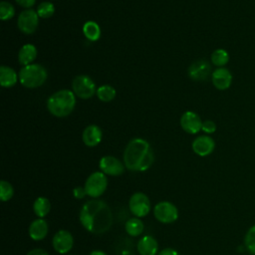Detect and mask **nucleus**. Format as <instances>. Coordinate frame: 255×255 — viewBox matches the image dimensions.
<instances>
[{
    "instance_id": "obj_1",
    "label": "nucleus",
    "mask_w": 255,
    "mask_h": 255,
    "mask_svg": "<svg viewBox=\"0 0 255 255\" xmlns=\"http://www.w3.org/2000/svg\"><path fill=\"white\" fill-rule=\"evenodd\" d=\"M80 222L83 227L94 234L107 232L113 224V212L102 199H91L84 203L80 211Z\"/></svg>"
},
{
    "instance_id": "obj_2",
    "label": "nucleus",
    "mask_w": 255,
    "mask_h": 255,
    "mask_svg": "<svg viewBox=\"0 0 255 255\" xmlns=\"http://www.w3.org/2000/svg\"><path fill=\"white\" fill-rule=\"evenodd\" d=\"M153 160L149 143L140 137L129 140L124 151V163L131 171H144L151 166Z\"/></svg>"
},
{
    "instance_id": "obj_3",
    "label": "nucleus",
    "mask_w": 255,
    "mask_h": 255,
    "mask_svg": "<svg viewBox=\"0 0 255 255\" xmlns=\"http://www.w3.org/2000/svg\"><path fill=\"white\" fill-rule=\"evenodd\" d=\"M76 95L71 90H60L51 95L47 101V109L57 118L69 116L75 109Z\"/></svg>"
},
{
    "instance_id": "obj_4",
    "label": "nucleus",
    "mask_w": 255,
    "mask_h": 255,
    "mask_svg": "<svg viewBox=\"0 0 255 255\" xmlns=\"http://www.w3.org/2000/svg\"><path fill=\"white\" fill-rule=\"evenodd\" d=\"M19 82L22 86L29 89H35L44 85L48 78L47 70L40 64H31L24 66L19 71Z\"/></svg>"
},
{
    "instance_id": "obj_5",
    "label": "nucleus",
    "mask_w": 255,
    "mask_h": 255,
    "mask_svg": "<svg viewBox=\"0 0 255 255\" xmlns=\"http://www.w3.org/2000/svg\"><path fill=\"white\" fill-rule=\"evenodd\" d=\"M107 186L108 178L106 174L102 171H95L89 175L84 187L87 195L93 198H98L106 191Z\"/></svg>"
},
{
    "instance_id": "obj_6",
    "label": "nucleus",
    "mask_w": 255,
    "mask_h": 255,
    "mask_svg": "<svg viewBox=\"0 0 255 255\" xmlns=\"http://www.w3.org/2000/svg\"><path fill=\"white\" fill-rule=\"evenodd\" d=\"M72 90L78 98L83 100H88L97 93L95 82L87 75L75 77L72 82Z\"/></svg>"
},
{
    "instance_id": "obj_7",
    "label": "nucleus",
    "mask_w": 255,
    "mask_h": 255,
    "mask_svg": "<svg viewBox=\"0 0 255 255\" xmlns=\"http://www.w3.org/2000/svg\"><path fill=\"white\" fill-rule=\"evenodd\" d=\"M153 215L161 223L168 224L178 218L177 207L169 201H160L153 207Z\"/></svg>"
},
{
    "instance_id": "obj_8",
    "label": "nucleus",
    "mask_w": 255,
    "mask_h": 255,
    "mask_svg": "<svg viewBox=\"0 0 255 255\" xmlns=\"http://www.w3.org/2000/svg\"><path fill=\"white\" fill-rule=\"evenodd\" d=\"M150 200L142 192L133 193L128 200V208L135 217H144L150 211Z\"/></svg>"
},
{
    "instance_id": "obj_9",
    "label": "nucleus",
    "mask_w": 255,
    "mask_h": 255,
    "mask_svg": "<svg viewBox=\"0 0 255 255\" xmlns=\"http://www.w3.org/2000/svg\"><path fill=\"white\" fill-rule=\"evenodd\" d=\"M17 25L22 33L27 35L33 34L39 25V16L37 11H34L33 9H26L22 11L18 16Z\"/></svg>"
},
{
    "instance_id": "obj_10",
    "label": "nucleus",
    "mask_w": 255,
    "mask_h": 255,
    "mask_svg": "<svg viewBox=\"0 0 255 255\" xmlns=\"http://www.w3.org/2000/svg\"><path fill=\"white\" fill-rule=\"evenodd\" d=\"M99 167L105 174L118 176L124 173L126 165L119 158L112 155H106L100 159Z\"/></svg>"
},
{
    "instance_id": "obj_11",
    "label": "nucleus",
    "mask_w": 255,
    "mask_h": 255,
    "mask_svg": "<svg viewBox=\"0 0 255 255\" xmlns=\"http://www.w3.org/2000/svg\"><path fill=\"white\" fill-rule=\"evenodd\" d=\"M53 248L60 254L68 253L74 245V238L70 231L61 229L53 237Z\"/></svg>"
},
{
    "instance_id": "obj_12",
    "label": "nucleus",
    "mask_w": 255,
    "mask_h": 255,
    "mask_svg": "<svg viewBox=\"0 0 255 255\" xmlns=\"http://www.w3.org/2000/svg\"><path fill=\"white\" fill-rule=\"evenodd\" d=\"M210 75L211 65L205 60L195 61L188 68V76L193 81H205Z\"/></svg>"
},
{
    "instance_id": "obj_13",
    "label": "nucleus",
    "mask_w": 255,
    "mask_h": 255,
    "mask_svg": "<svg viewBox=\"0 0 255 255\" xmlns=\"http://www.w3.org/2000/svg\"><path fill=\"white\" fill-rule=\"evenodd\" d=\"M180 127L187 133L194 134L201 129L202 121L196 113L187 111L180 118Z\"/></svg>"
},
{
    "instance_id": "obj_14",
    "label": "nucleus",
    "mask_w": 255,
    "mask_h": 255,
    "mask_svg": "<svg viewBox=\"0 0 255 255\" xmlns=\"http://www.w3.org/2000/svg\"><path fill=\"white\" fill-rule=\"evenodd\" d=\"M192 150L199 156H207L213 152L215 148V142L209 135L197 136L191 144Z\"/></svg>"
},
{
    "instance_id": "obj_15",
    "label": "nucleus",
    "mask_w": 255,
    "mask_h": 255,
    "mask_svg": "<svg viewBox=\"0 0 255 255\" xmlns=\"http://www.w3.org/2000/svg\"><path fill=\"white\" fill-rule=\"evenodd\" d=\"M211 80L213 86L218 90H226L231 86L232 75L226 68H217L212 72Z\"/></svg>"
},
{
    "instance_id": "obj_16",
    "label": "nucleus",
    "mask_w": 255,
    "mask_h": 255,
    "mask_svg": "<svg viewBox=\"0 0 255 255\" xmlns=\"http://www.w3.org/2000/svg\"><path fill=\"white\" fill-rule=\"evenodd\" d=\"M136 249L139 255H157L158 243L152 236L144 235L138 240Z\"/></svg>"
},
{
    "instance_id": "obj_17",
    "label": "nucleus",
    "mask_w": 255,
    "mask_h": 255,
    "mask_svg": "<svg viewBox=\"0 0 255 255\" xmlns=\"http://www.w3.org/2000/svg\"><path fill=\"white\" fill-rule=\"evenodd\" d=\"M103 137V132L102 129L96 126V125H90L88 126L82 134V139L84 141V143L89 146V147H93L98 145Z\"/></svg>"
},
{
    "instance_id": "obj_18",
    "label": "nucleus",
    "mask_w": 255,
    "mask_h": 255,
    "mask_svg": "<svg viewBox=\"0 0 255 255\" xmlns=\"http://www.w3.org/2000/svg\"><path fill=\"white\" fill-rule=\"evenodd\" d=\"M48 230H49V226L47 221L43 218H38L31 222L28 232L31 239L35 241H40L47 236Z\"/></svg>"
},
{
    "instance_id": "obj_19",
    "label": "nucleus",
    "mask_w": 255,
    "mask_h": 255,
    "mask_svg": "<svg viewBox=\"0 0 255 255\" xmlns=\"http://www.w3.org/2000/svg\"><path fill=\"white\" fill-rule=\"evenodd\" d=\"M37 58V49L33 44H26L21 47L18 53V61L20 65L28 66L33 64Z\"/></svg>"
},
{
    "instance_id": "obj_20",
    "label": "nucleus",
    "mask_w": 255,
    "mask_h": 255,
    "mask_svg": "<svg viewBox=\"0 0 255 255\" xmlns=\"http://www.w3.org/2000/svg\"><path fill=\"white\" fill-rule=\"evenodd\" d=\"M19 80V75L16 71L8 66L0 67V85L3 88H11L15 86Z\"/></svg>"
},
{
    "instance_id": "obj_21",
    "label": "nucleus",
    "mask_w": 255,
    "mask_h": 255,
    "mask_svg": "<svg viewBox=\"0 0 255 255\" xmlns=\"http://www.w3.org/2000/svg\"><path fill=\"white\" fill-rule=\"evenodd\" d=\"M51 209V203L47 197L40 196L35 199L33 203L34 213L38 216V218H44Z\"/></svg>"
},
{
    "instance_id": "obj_22",
    "label": "nucleus",
    "mask_w": 255,
    "mask_h": 255,
    "mask_svg": "<svg viewBox=\"0 0 255 255\" xmlns=\"http://www.w3.org/2000/svg\"><path fill=\"white\" fill-rule=\"evenodd\" d=\"M83 34L88 40L95 42L101 37V28L96 22L88 21L83 26Z\"/></svg>"
},
{
    "instance_id": "obj_23",
    "label": "nucleus",
    "mask_w": 255,
    "mask_h": 255,
    "mask_svg": "<svg viewBox=\"0 0 255 255\" xmlns=\"http://www.w3.org/2000/svg\"><path fill=\"white\" fill-rule=\"evenodd\" d=\"M125 229L128 235L138 236L143 232L144 225L138 217H131L126 222Z\"/></svg>"
},
{
    "instance_id": "obj_24",
    "label": "nucleus",
    "mask_w": 255,
    "mask_h": 255,
    "mask_svg": "<svg viewBox=\"0 0 255 255\" xmlns=\"http://www.w3.org/2000/svg\"><path fill=\"white\" fill-rule=\"evenodd\" d=\"M97 97L100 101L108 103L115 99L116 97V90L110 85H103L97 89Z\"/></svg>"
},
{
    "instance_id": "obj_25",
    "label": "nucleus",
    "mask_w": 255,
    "mask_h": 255,
    "mask_svg": "<svg viewBox=\"0 0 255 255\" xmlns=\"http://www.w3.org/2000/svg\"><path fill=\"white\" fill-rule=\"evenodd\" d=\"M229 61V55L224 49H216L211 54V62L213 65L221 68L225 66Z\"/></svg>"
},
{
    "instance_id": "obj_26",
    "label": "nucleus",
    "mask_w": 255,
    "mask_h": 255,
    "mask_svg": "<svg viewBox=\"0 0 255 255\" xmlns=\"http://www.w3.org/2000/svg\"><path fill=\"white\" fill-rule=\"evenodd\" d=\"M244 245L251 255H255V224L247 230L244 237Z\"/></svg>"
},
{
    "instance_id": "obj_27",
    "label": "nucleus",
    "mask_w": 255,
    "mask_h": 255,
    "mask_svg": "<svg viewBox=\"0 0 255 255\" xmlns=\"http://www.w3.org/2000/svg\"><path fill=\"white\" fill-rule=\"evenodd\" d=\"M54 12H55V6L52 2H49V1L42 2L37 7V14L40 18H44V19L50 18L54 14Z\"/></svg>"
},
{
    "instance_id": "obj_28",
    "label": "nucleus",
    "mask_w": 255,
    "mask_h": 255,
    "mask_svg": "<svg viewBox=\"0 0 255 255\" xmlns=\"http://www.w3.org/2000/svg\"><path fill=\"white\" fill-rule=\"evenodd\" d=\"M14 15H15L14 6L7 1H2L0 3V18H1V20L2 21L10 20L14 17Z\"/></svg>"
},
{
    "instance_id": "obj_29",
    "label": "nucleus",
    "mask_w": 255,
    "mask_h": 255,
    "mask_svg": "<svg viewBox=\"0 0 255 255\" xmlns=\"http://www.w3.org/2000/svg\"><path fill=\"white\" fill-rule=\"evenodd\" d=\"M14 194V188L11 185L10 182L6 181V180H1L0 181V198L1 201L5 202L8 201L12 198Z\"/></svg>"
},
{
    "instance_id": "obj_30",
    "label": "nucleus",
    "mask_w": 255,
    "mask_h": 255,
    "mask_svg": "<svg viewBox=\"0 0 255 255\" xmlns=\"http://www.w3.org/2000/svg\"><path fill=\"white\" fill-rule=\"evenodd\" d=\"M201 129L205 132V133H213L216 130V125L213 121L211 120H206L204 122H202V127Z\"/></svg>"
},
{
    "instance_id": "obj_31",
    "label": "nucleus",
    "mask_w": 255,
    "mask_h": 255,
    "mask_svg": "<svg viewBox=\"0 0 255 255\" xmlns=\"http://www.w3.org/2000/svg\"><path fill=\"white\" fill-rule=\"evenodd\" d=\"M15 1L21 7H24L27 9H31V7H33V5L36 2V0H15Z\"/></svg>"
},
{
    "instance_id": "obj_32",
    "label": "nucleus",
    "mask_w": 255,
    "mask_h": 255,
    "mask_svg": "<svg viewBox=\"0 0 255 255\" xmlns=\"http://www.w3.org/2000/svg\"><path fill=\"white\" fill-rule=\"evenodd\" d=\"M157 255H179V253L175 249L167 247V248H164V249L160 250L157 253Z\"/></svg>"
},
{
    "instance_id": "obj_33",
    "label": "nucleus",
    "mask_w": 255,
    "mask_h": 255,
    "mask_svg": "<svg viewBox=\"0 0 255 255\" xmlns=\"http://www.w3.org/2000/svg\"><path fill=\"white\" fill-rule=\"evenodd\" d=\"M73 193L76 198H83V197H85V195H87L85 187H76L74 189Z\"/></svg>"
},
{
    "instance_id": "obj_34",
    "label": "nucleus",
    "mask_w": 255,
    "mask_h": 255,
    "mask_svg": "<svg viewBox=\"0 0 255 255\" xmlns=\"http://www.w3.org/2000/svg\"><path fill=\"white\" fill-rule=\"evenodd\" d=\"M26 255H49L48 252L44 249L41 248H36V249H32L30 250Z\"/></svg>"
},
{
    "instance_id": "obj_35",
    "label": "nucleus",
    "mask_w": 255,
    "mask_h": 255,
    "mask_svg": "<svg viewBox=\"0 0 255 255\" xmlns=\"http://www.w3.org/2000/svg\"><path fill=\"white\" fill-rule=\"evenodd\" d=\"M90 255H108V254L104 251H101V250H94L90 253Z\"/></svg>"
}]
</instances>
